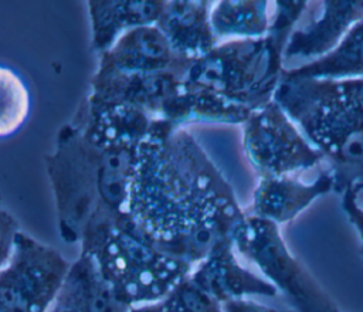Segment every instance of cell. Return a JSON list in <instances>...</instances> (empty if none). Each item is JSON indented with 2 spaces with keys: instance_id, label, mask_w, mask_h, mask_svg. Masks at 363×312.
Wrapping results in <instances>:
<instances>
[{
  "instance_id": "1",
  "label": "cell",
  "mask_w": 363,
  "mask_h": 312,
  "mask_svg": "<svg viewBox=\"0 0 363 312\" xmlns=\"http://www.w3.org/2000/svg\"><path fill=\"white\" fill-rule=\"evenodd\" d=\"M126 211L157 248L193 267L247 214L194 136L162 119L139 146Z\"/></svg>"
},
{
  "instance_id": "2",
  "label": "cell",
  "mask_w": 363,
  "mask_h": 312,
  "mask_svg": "<svg viewBox=\"0 0 363 312\" xmlns=\"http://www.w3.org/2000/svg\"><path fill=\"white\" fill-rule=\"evenodd\" d=\"M156 119L119 105L82 101L44 157L58 231L67 244L128 213L140 143Z\"/></svg>"
},
{
  "instance_id": "3",
  "label": "cell",
  "mask_w": 363,
  "mask_h": 312,
  "mask_svg": "<svg viewBox=\"0 0 363 312\" xmlns=\"http://www.w3.org/2000/svg\"><path fill=\"white\" fill-rule=\"evenodd\" d=\"M275 16L259 38L230 40L193 60L184 81L255 111L274 101L292 28L308 1H274Z\"/></svg>"
},
{
  "instance_id": "4",
  "label": "cell",
  "mask_w": 363,
  "mask_h": 312,
  "mask_svg": "<svg viewBox=\"0 0 363 312\" xmlns=\"http://www.w3.org/2000/svg\"><path fill=\"white\" fill-rule=\"evenodd\" d=\"M81 254L95 262L99 275L129 308L163 301L193 271L149 241L125 213L84 235Z\"/></svg>"
},
{
  "instance_id": "5",
  "label": "cell",
  "mask_w": 363,
  "mask_h": 312,
  "mask_svg": "<svg viewBox=\"0 0 363 312\" xmlns=\"http://www.w3.org/2000/svg\"><path fill=\"white\" fill-rule=\"evenodd\" d=\"M274 101L329 162L333 191L342 194L349 187H363V118L311 98L285 77Z\"/></svg>"
},
{
  "instance_id": "6",
  "label": "cell",
  "mask_w": 363,
  "mask_h": 312,
  "mask_svg": "<svg viewBox=\"0 0 363 312\" xmlns=\"http://www.w3.org/2000/svg\"><path fill=\"white\" fill-rule=\"evenodd\" d=\"M237 251L284 294L295 312H342L312 274L291 254L279 225L245 214L233 233Z\"/></svg>"
},
{
  "instance_id": "7",
  "label": "cell",
  "mask_w": 363,
  "mask_h": 312,
  "mask_svg": "<svg viewBox=\"0 0 363 312\" xmlns=\"http://www.w3.org/2000/svg\"><path fill=\"white\" fill-rule=\"evenodd\" d=\"M72 262L55 248L18 233L0 271V312H50Z\"/></svg>"
},
{
  "instance_id": "8",
  "label": "cell",
  "mask_w": 363,
  "mask_h": 312,
  "mask_svg": "<svg viewBox=\"0 0 363 312\" xmlns=\"http://www.w3.org/2000/svg\"><path fill=\"white\" fill-rule=\"evenodd\" d=\"M242 126L244 152L259 179L288 176L325 160L275 101L252 111Z\"/></svg>"
},
{
  "instance_id": "9",
  "label": "cell",
  "mask_w": 363,
  "mask_h": 312,
  "mask_svg": "<svg viewBox=\"0 0 363 312\" xmlns=\"http://www.w3.org/2000/svg\"><path fill=\"white\" fill-rule=\"evenodd\" d=\"M184 78L183 71L123 74L96 68L86 99L94 104L136 108L153 119H160L164 104L179 91Z\"/></svg>"
},
{
  "instance_id": "10",
  "label": "cell",
  "mask_w": 363,
  "mask_h": 312,
  "mask_svg": "<svg viewBox=\"0 0 363 312\" xmlns=\"http://www.w3.org/2000/svg\"><path fill=\"white\" fill-rule=\"evenodd\" d=\"M193 60L177 55L163 33L153 26L126 31L99 55L98 68L123 74H156L183 71L187 74Z\"/></svg>"
},
{
  "instance_id": "11",
  "label": "cell",
  "mask_w": 363,
  "mask_h": 312,
  "mask_svg": "<svg viewBox=\"0 0 363 312\" xmlns=\"http://www.w3.org/2000/svg\"><path fill=\"white\" fill-rule=\"evenodd\" d=\"M189 278L221 305L235 299L278 294V289L267 278H261L238 264L233 240L217 244L204 260L194 265Z\"/></svg>"
},
{
  "instance_id": "12",
  "label": "cell",
  "mask_w": 363,
  "mask_h": 312,
  "mask_svg": "<svg viewBox=\"0 0 363 312\" xmlns=\"http://www.w3.org/2000/svg\"><path fill=\"white\" fill-rule=\"evenodd\" d=\"M333 187L335 180L329 169L322 170L312 183H303L291 174L264 177L254 190L248 214L279 225L294 220L318 197L333 191Z\"/></svg>"
},
{
  "instance_id": "13",
  "label": "cell",
  "mask_w": 363,
  "mask_h": 312,
  "mask_svg": "<svg viewBox=\"0 0 363 312\" xmlns=\"http://www.w3.org/2000/svg\"><path fill=\"white\" fill-rule=\"evenodd\" d=\"M322 3V14L305 28L292 31L284 58L323 57L333 51L363 18V0H326Z\"/></svg>"
},
{
  "instance_id": "14",
  "label": "cell",
  "mask_w": 363,
  "mask_h": 312,
  "mask_svg": "<svg viewBox=\"0 0 363 312\" xmlns=\"http://www.w3.org/2000/svg\"><path fill=\"white\" fill-rule=\"evenodd\" d=\"M211 7V1H164L156 27L177 55L197 60L217 45L210 23Z\"/></svg>"
},
{
  "instance_id": "15",
  "label": "cell",
  "mask_w": 363,
  "mask_h": 312,
  "mask_svg": "<svg viewBox=\"0 0 363 312\" xmlns=\"http://www.w3.org/2000/svg\"><path fill=\"white\" fill-rule=\"evenodd\" d=\"M163 0H91L86 1L92 30V48L108 51L126 31L153 26L163 10Z\"/></svg>"
},
{
  "instance_id": "16",
  "label": "cell",
  "mask_w": 363,
  "mask_h": 312,
  "mask_svg": "<svg viewBox=\"0 0 363 312\" xmlns=\"http://www.w3.org/2000/svg\"><path fill=\"white\" fill-rule=\"evenodd\" d=\"M251 113L252 111L245 106L184 81L164 104L160 119L183 128L197 122L244 125Z\"/></svg>"
},
{
  "instance_id": "17",
  "label": "cell",
  "mask_w": 363,
  "mask_h": 312,
  "mask_svg": "<svg viewBox=\"0 0 363 312\" xmlns=\"http://www.w3.org/2000/svg\"><path fill=\"white\" fill-rule=\"evenodd\" d=\"M102 277L91 257L79 254L50 312H130Z\"/></svg>"
},
{
  "instance_id": "18",
  "label": "cell",
  "mask_w": 363,
  "mask_h": 312,
  "mask_svg": "<svg viewBox=\"0 0 363 312\" xmlns=\"http://www.w3.org/2000/svg\"><path fill=\"white\" fill-rule=\"evenodd\" d=\"M288 77L318 79H347L363 77V18L329 54L298 68L284 69Z\"/></svg>"
},
{
  "instance_id": "19",
  "label": "cell",
  "mask_w": 363,
  "mask_h": 312,
  "mask_svg": "<svg viewBox=\"0 0 363 312\" xmlns=\"http://www.w3.org/2000/svg\"><path fill=\"white\" fill-rule=\"evenodd\" d=\"M210 23L217 38L264 37L271 26L268 1H218L211 7Z\"/></svg>"
},
{
  "instance_id": "20",
  "label": "cell",
  "mask_w": 363,
  "mask_h": 312,
  "mask_svg": "<svg viewBox=\"0 0 363 312\" xmlns=\"http://www.w3.org/2000/svg\"><path fill=\"white\" fill-rule=\"evenodd\" d=\"M28 95L21 79L11 71L1 72V135L13 133L26 119Z\"/></svg>"
},
{
  "instance_id": "21",
  "label": "cell",
  "mask_w": 363,
  "mask_h": 312,
  "mask_svg": "<svg viewBox=\"0 0 363 312\" xmlns=\"http://www.w3.org/2000/svg\"><path fill=\"white\" fill-rule=\"evenodd\" d=\"M155 305L159 312H223L221 303L200 289L189 277Z\"/></svg>"
},
{
  "instance_id": "22",
  "label": "cell",
  "mask_w": 363,
  "mask_h": 312,
  "mask_svg": "<svg viewBox=\"0 0 363 312\" xmlns=\"http://www.w3.org/2000/svg\"><path fill=\"white\" fill-rule=\"evenodd\" d=\"M363 190L362 186L349 187L342 193V208L349 217V221L354 225V228L359 233V237L362 240L360 252L363 255V207L357 203V193Z\"/></svg>"
},
{
  "instance_id": "23",
  "label": "cell",
  "mask_w": 363,
  "mask_h": 312,
  "mask_svg": "<svg viewBox=\"0 0 363 312\" xmlns=\"http://www.w3.org/2000/svg\"><path fill=\"white\" fill-rule=\"evenodd\" d=\"M20 233L18 225L11 214H9L6 210H1L0 213V241H1V264H4L16 244L17 234Z\"/></svg>"
},
{
  "instance_id": "24",
  "label": "cell",
  "mask_w": 363,
  "mask_h": 312,
  "mask_svg": "<svg viewBox=\"0 0 363 312\" xmlns=\"http://www.w3.org/2000/svg\"><path fill=\"white\" fill-rule=\"evenodd\" d=\"M223 312H277L272 308H268L262 303H258L250 298L247 299H235L221 305Z\"/></svg>"
},
{
  "instance_id": "25",
  "label": "cell",
  "mask_w": 363,
  "mask_h": 312,
  "mask_svg": "<svg viewBox=\"0 0 363 312\" xmlns=\"http://www.w3.org/2000/svg\"><path fill=\"white\" fill-rule=\"evenodd\" d=\"M130 312H159L156 305L152 303V305H145V306H138V308H132Z\"/></svg>"
}]
</instances>
